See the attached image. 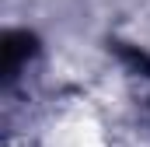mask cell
Returning a JSON list of instances; mask_svg holds the SVG:
<instances>
[{
	"mask_svg": "<svg viewBox=\"0 0 150 147\" xmlns=\"http://www.w3.org/2000/svg\"><path fill=\"white\" fill-rule=\"evenodd\" d=\"M112 46H115V53H119L129 67H136V70H143L150 77V56L147 53H140V49H133V46H126V42H112Z\"/></svg>",
	"mask_w": 150,
	"mask_h": 147,
	"instance_id": "2",
	"label": "cell"
},
{
	"mask_svg": "<svg viewBox=\"0 0 150 147\" xmlns=\"http://www.w3.org/2000/svg\"><path fill=\"white\" fill-rule=\"evenodd\" d=\"M4 67H0V74H4V88H11L14 81H18V74L28 67V60L38 53V39L32 35V32H25V28H14V32H7L4 35Z\"/></svg>",
	"mask_w": 150,
	"mask_h": 147,
	"instance_id": "1",
	"label": "cell"
}]
</instances>
